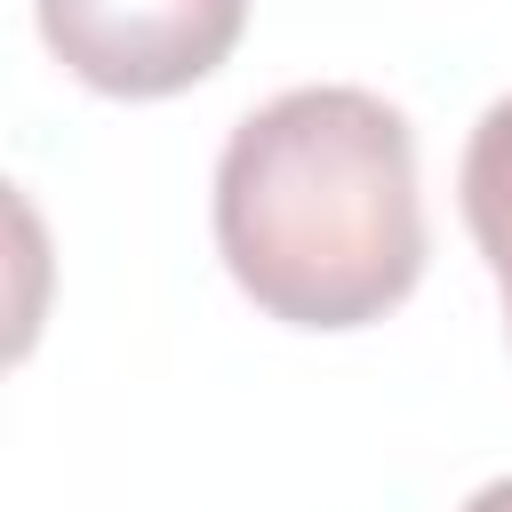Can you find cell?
Returning <instances> with one entry per match:
<instances>
[{"mask_svg":"<svg viewBox=\"0 0 512 512\" xmlns=\"http://www.w3.org/2000/svg\"><path fill=\"white\" fill-rule=\"evenodd\" d=\"M216 256L288 328H368L424 280L416 128L376 88H288L216 152Z\"/></svg>","mask_w":512,"mask_h":512,"instance_id":"1","label":"cell"},{"mask_svg":"<svg viewBox=\"0 0 512 512\" xmlns=\"http://www.w3.org/2000/svg\"><path fill=\"white\" fill-rule=\"evenodd\" d=\"M48 56L96 96H184L200 88L248 24V0H32Z\"/></svg>","mask_w":512,"mask_h":512,"instance_id":"2","label":"cell"},{"mask_svg":"<svg viewBox=\"0 0 512 512\" xmlns=\"http://www.w3.org/2000/svg\"><path fill=\"white\" fill-rule=\"evenodd\" d=\"M456 192H464V224L504 288V320H512V96H496L464 144V168H456Z\"/></svg>","mask_w":512,"mask_h":512,"instance_id":"3","label":"cell"},{"mask_svg":"<svg viewBox=\"0 0 512 512\" xmlns=\"http://www.w3.org/2000/svg\"><path fill=\"white\" fill-rule=\"evenodd\" d=\"M456 512H512V480H488V488H472Z\"/></svg>","mask_w":512,"mask_h":512,"instance_id":"4","label":"cell"}]
</instances>
